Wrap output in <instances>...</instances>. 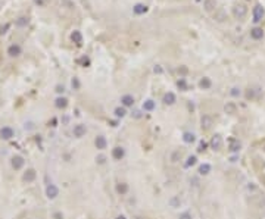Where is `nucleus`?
Listing matches in <instances>:
<instances>
[{"mask_svg":"<svg viewBox=\"0 0 265 219\" xmlns=\"http://www.w3.org/2000/svg\"><path fill=\"white\" fill-rule=\"evenodd\" d=\"M46 196L49 200H55L58 196H59V188L55 185V184H49L46 187Z\"/></svg>","mask_w":265,"mask_h":219,"instance_id":"obj_1","label":"nucleus"},{"mask_svg":"<svg viewBox=\"0 0 265 219\" xmlns=\"http://www.w3.org/2000/svg\"><path fill=\"white\" fill-rule=\"evenodd\" d=\"M72 134H74V137H75V138H83V137L87 134L86 125H83V124H77V125L74 126Z\"/></svg>","mask_w":265,"mask_h":219,"instance_id":"obj_2","label":"nucleus"},{"mask_svg":"<svg viewBox=\"0 0 265 219\" xmlns=\"http://www.w3.org/2000/svg\"><path fill=\"white\" fill-rule=\"evenodd\" d=\"M10 163H12V168L15 169V171H19V169H22V168H24V165H25V160H24V157H22V156H13L12 160H10Z\"/></svg>","mask_w":265,"mask_h":219,"instance_id":"obj_3","label":"nucleus"},{"mask_svg":"<svg viewBox=\"0 0 265 219\" xmlns=\"http://www.w3.org/2000/svg\"><path fill=\"white\" fill-rule=\"evenodd\" d=\"M94 146L97 150H105L108 147V140H106L105 135H97L96 140H94Z\"/></svg>","mask_w":265,"mask_h":219,"instance_id":"obj_4","label":"nucleus"},{"mask_svg":"<svg viewBox=\"0 0 265 219\" xmlns=\"http://www.w3.org/2000/svg\"><path fill=\"white\" fill-rule=\"evenodd\" d=\"M233 14H234V16H236V18L242 19V18H245V16H246V14H247V9H246L245 5H237V6L233 9Z\"/></svg>","mask_w":265,"mask_h":219,"instance_id":"obj_5","label":"nucleus"},{"mask_svg":"<svg viewBox=\"0 0 265 219\" xmlns=\"http://www.w3.org/2000/svg\"><path fill=\"white\" fill-rule=\"evenodd\" d=\"M15 135V131H13L10 126H3L2 129H0V137L3 140H10Z\"/></svg>","mask_w":265,"mask_h":219,"instance_id":"obj_6","label":"nucleus"},{"mask_svg":"<svg viewBox=\"0 0 265 219\" xmlns=\"http://www.w3.org/2000/svg\"><path fill=\"white\" fill-rule=\"evenodd\" d=\"M124 156H125V150H124V147L116 146L112 150V157L115 160H122L124 159Z\"/></svg>","mask_w":265,"mask_h":219,"instance_id":"obj_7","label":"nucleus"},{"mask_svg":"<svg viewBox=\"0 0 265 219\" xmlns=\"http://www.w3.org/2000/svg\"><path fill=\"white\" fill-rule=\"evenodd\" d=\"M221 146H222V138H221V135H219V134H215V135L212 137V140H211V147L214 149V150H219Z\"/></svg>","mask_w":265,"mask_h":219,"instance_id":"obj_8","label":"nucleus"},{"mask_svg":"<svg viewBox=\"0 0 265 219\" xmlns=\"http://www.w3.org/2000/svg\"><path fill=\"white\" fill-rule=\"evenodd\" d=\"M35 178H37V173H35L34 169H26L24 172V177H22V179L25 182H33V181H35Z\"/></svg>","mask_w":265,"mask_h":219,"instance_id":"obj_9","label":"nucleus"},{"mask_svg":"<svg viewBox=\"0 0 265 219\" xmlns=\"http://www.w3.org/2000/svg\"><path fill=\"white\" fill-rule=\"evenodd\" d=\"M262 16H264V9H262L261 5H256V6L253 7V21L259 22V21L262 19Z\"/></svg>","mask_w":265,"mask_h":219,"instance_id":"obj_10","label":"nucleus"},{"mask_svg":"<svg viewBox=\"0 0 265 219\" xmlns=\"http://www.w3.org/2000/svg\"><path fill=\"white\" fill-rule=\"evenodd\" d=\"M200 124H202V128H203V129H209V128L214 125V119H212L209 115H203L202 119H200Z\"/></svg>","mask_w":265,"mask_h":219,"instance_id":"obj_11","label":"nucleus"},{"mask_svg":"<svg viewBox=\"0 0 265 219\" xmlns=\"http://www.w3.org/2000/svg\"><path fill=\"white\" fill-rule=\"evenodd\" d=\"M121 103H122L124 107H131L134 105V97H132L131 94H124L121 97Z\"/></svg>","mask_w":265,"mask_h":219,"instance_id":"obj_12","label":"nucleus"},{"mask_svg":"<svg viewBox=\"0 0 265 219\" xmlns=\"http://www.w3.org/2000/svg\"><path fill=\"white\" fill-rule=\"evenodd\" d=\"M228 149H230V152L237 153V152H240V149H242V143L236 138H230V146H228Z\"/></svg>","mask_w":265,"mask_h":219,"instance_id":"obj_13","label":"nucleus"},{"mask_svg":"<svg viewBox=\"0 0 265 219\" xmlns=\"http://www.w3.org/2000/svg\"><path fill=\"white\" fill-rule=\"evenodd\" d=\"M175 102H177V97H175V94L171 93V91H168V93L164 96V103H165V105H168V106L174 105Z\"/></svg>","mask_w":265,"mask_h":219,"instance_id":"obj_14","label":"nucleus"},{"mask_svg":"<svg viewBox=\"0 0 265 219\" xmlns=\"http://www.w3.org/2000/svg\"><path fill=\"white\" fill-rule=\"evenodd\" d=\"M7 54H9V56H12V58L19 56L21 54V47L18 46V44H12V46H9V49H7Z\"/></svg>","mask_w":265,"mask_h":219,"instance_id":"obj_15","label":"nucleus"},{"mask_svg":"<svg viewBox=\"0 0 265 219\" xmlns=\"http://www.w3.org/2000/svg\"><path fill=\"white\" fill-rule=\"evenodd\" d=\"M251 37L253 38V40H261L262 37H264V30L262 28H253L251 31Z\"/></svg>","mask_w":265,"mask_h":219,"instance_id":"obj_16","label":"nucleus"},{"mask_svg":"<svg viewBox=\"0 0 265 219\" xmlns=\"http://www.w3.org/2000/svg\"><path fill=\"white\" fill-rule=\"evenodd\" d=\"M155 107H156V105H155V102H153L152 99L145 100V103H143V110H146V112H153Z\"/></svg>","mask_w":265,"mask_h":219,"instance_id":"obj_17","label":"nucleus"},{"mask_svg":"<svg viewBox=\"0 0 265 219\" xmlns=\"http://www.w3.org/2000/svg\"><path fill=\"white\" fill-rule=\"evenodd\" d=\"M199 87L200 88H203V90H209L212 87V81L208 78V77H203L202 80L199 81Z\"/></svg>","mask_w":265,"mask_h":219,"instance_id":"obj_18","label":"nucleus"},{"mask_svg":"<svg viewBox=\"0 0 265 219\" xmlns=\"http://www.w3.org/2000/svg\"><path fill=\"white\" fill-rule=\"evenodd\" d=\"M55 106L58 107V109H65L68 106V99L66 97H58V99L55 100Z\"/></svg>","mask_w":265,"mask_h":219,"instance_id":"obj_19","label":"nucleus"},{"mask_svg":"<svg viewBox=\"0 0 265 219\" xmlns=\"http://www.w3.org/2000/svg\"><path fill=\"white\" fill-rule=\"evenodd\" d=\"M194 140H196V135L193 133H184L183 134V141H184L186 144H192V143H194Z\"/></svg>","mask_w":265,"mask_h":219,"instance_id":"obj_20","label":"nucleus"},{"mask_svg":"<svg viewBox=\"0 0 265 219\" xmlns=\"http://www.w3.org/2000/svg\"><path fill=\"white\" fill-rule=\"evenodd\" d=\"M116 193L121 194V196L127 194L128 193V184H125V182H118L116 184Z\"/></svg>","mask_w":265,"mask_h":219,"instance_id":"obj_21","label":"nucleus"},{"mask_svg":"<svg viewBox=\"0 0 265 219\" xmlns=\"http://www.w3.org/2000/svg\"><path fill=\"white\" fill-rule=\"evenodd\" d=\"M132 10H134V14H137V15H143L147 12V6L146 5H141V3H137L136 6L132 7Z\"/></svg>","mask_w":265,"mask_h":219,"instance_id":"obj_22","label":"nucleus"},{"mask_svg":"<svg viewBox=\"0 0 265 219\" xmlns=\"http://www.w3.org/2000/svg\"><path fill=\"white\" fill-rule=\"evenodd\" d=\"M71 38H72V41L75 43V44H78V46L83 44V35H81L80 31H74V33L71 34Z\"/></svg>","mask_w":265,"mask_h":219,"instance_id":"obj_23","label":"nucleus"},{"mask_svg":"<svg viewBox=\"0 0 265 219\" xmlns=\"http://www.w3.org/2000/svg\"><path fill=\"white\" fill-rule=\"evenodd\" d=\"M211 165L209 163H202V165L199 166V173L200 175H208V173L211 172Z\"/></svg>","mask_w":265,"mask_h":219,"instance_id":"obj_24","label":"nucleus"},{"mask_svg":"<svg viewBox=\"0 0 265 219\" xmlns=\"http://www.w3.org/2000/svg\"><path fill=\"white\" fill-rule=\"evenodd\" d=\"M196 163H198L196 154H190V156L187 157V160H186V168H192V166H194Z\"/></svg>","mask_w":265,"mask_h":219,"instance_id":"obj_25","label":"nucleus"},{"mask_svg":"<svg viewBox=\"0 0 265 219\" xmlns=\"http://www.w3.org/2000/svg\"><path fill=\"white\" fill-rule=\"evenodd\" d=\"M168 203H169V206H171V207L177 209V207H180V205H181V200H180V197L174 196V197H171V199L168 200Z\"/></svg>","mask_w":265,"mask_h":219,"instance_id":"obj_26","label":"nucleus"},{"mask_svg":"<svg viewBox=\"0 0 265 219\" xmlns=\"http://www.w3.org/2000/svg\"><path fill=\"white\" fill-rule=\"evenodd\" d=\"M113 113H115V116L116 118H124L127 115V110H125V107L122 106V107H116L115 110H113Z\"/></svg>","mask_w":265,"mask_h":219,"instance_id":"obj_27","label":"nucleus"},{"mask_svg":"<svg viewBox=\"0 0 265 219\" xmlns=\"http://www.w3.org/2000/svg\"><path fill=\"white\" fill-rule=\"evenodd\" d=\"M215 7H217V2H215V0H206L205 2V9L208 10V12L214 10Z\"/></svg>","mask_w":265,"mask_h":219,"instance_id":"obj_28","label":"nucleus"},{"mask_svg":"<svg viewBox=\"0 0 265 219\" xmlns=\"http://www.w3.org/2000/svg\"><path fill=\"white\" fill-rule=\"evenodd\" d=\"M224 110L227 113L233 115V113H236V105H234V103H227V105L224 106Z\"/></svg>","mask_w":265,"mask_h":219,"instance_id":"obj_29","label":"nucleus"},{"mask_svg":"<svg viewBox=\"0 0 265 219\" xmlns=\"http://www.w3.org/2000/svg\"><path fill=\"white\" fill-rule=\"evenodd\" d=\"M177 87H178L181 91H187V88H189V87H187V82H186L184 78H180V80L177 81Z\"/></svg>","mask_w":265,"mask_h":219,"instance_id":"obj_30","label":"nucleus"},{"mask_svg":"<svg viewBox=\"0 0 265 219\" xmlns=\"http://www.w3.org/2000/svg\"><path fill=\"white\" fill-rule=\"evenodd\" d=\"M206 147H208V143H206V141H203V140H200V141H199V146H198V152L199 153L205 152Z\"/></svg>","mask_w":265,"mask_h":219,"instance_id":"obj_31","label":"nucleus"},{"mask_svg":"<svg viewBox=\"0 0 265 219\" xmlns=\"http://www.w3.org/2000/svg\"><path fill=\"white\" fill-rule=\"evenodd\" d=\"M26 24H28V18H24V16L16 21V25H19V27H25Z\"/></svg>","mask_w":265,"mask_h":219,"instance_id":"obj_32","label":"nucleus"},{"mask_svg":"<svg viewBox=\"0 0 265 219\" xmlns=\"http://www.w3.org/2000/svg\"><path fill=\"white\" fill-rule=\"evenodd\" d=\"M230 93H231V96H233V97H238V96H240V93H242V91H240V88H238V87H233V88H231V91H230Z\"/></svg>","mask_w":265,"mask_h":219,"instance_id":"obj_33","label":"nucleus"},{"mask_svg":"<svg viewBox=\"0 0 265 219\" xmlns=\"http://www.w3.org/2000/svg\"><path fill=\"white\" fill-rule=\"evenodd\" d=\"M178 219H193V216L190 212H183V213H180Z\"/></svg>","mask_w":265,"mask_h":219,"instance_id":"obj_34","label":"nucleus"},{"mask_svg":"<svg viewBox=\"0 0 265 219\" xmlns=\"http://www.w3.org/2000/svg\"><path fill=\"white\" fill-rule=\"evenodd\" d=\"M96 160H97V163H99V165H103V163H105V160H106V157L103 156V154H100V156L96 157Z\"/></svg>","mask_w":265,"mask_h":219,"instance_id":"obj_35","label":"nucleus"},{"mask_svg":"<svg viewBox=\"0 0 265 219\" xmlns=\"http://www.w3.org/2000/svg\"><path fill=\"white\" fill-rule=\"evenodd\" d=\"M178 157H181V153H180V152H175L174 154H172L171 159H172V162H177V159H178Z\"/></svg>","mask_w":265,"mask_h":219,"instance_id":"obj_36","label":"nucleus"},{"mask_svg":"<svg viewBox=\"0 0 265 219\" xmlns=\"http://www.w3.org/2000/svg\"><path fill=\"white\" fill-rule=\"evenodd\" d=\"M132 116H134L136 119H140V118H141V112H140V110H134V112H132Z\"/></svg>","mask_w":265,"mask_h":219,"instance_id":"obj_37","label":"nucleus"},{"mask_svg":"<svg viewBox=\"0 0 265 219\" xmlns=\"http://www.w3.org/2000/svg\"><path fill=\"white\" fill-rule=\"evenodd\" d=\"M56 91H58V93H63V91H65V88H63V86H62V87L58 86V87H56Z\"/></svg>","mask_w":265,"mask_h":219,"instance_id":"obj_38","label":"nucleus"},{"mask_svg":"<svg viewBox=\"0 0 265 219\" xmlns=\"http://www.w3.org/2000/svg\"><path fill=\"white\" fill-rule=\"evenodd\" d=\"M78 86H80V84H78V80H77V78H74V80H72V87L78 88Z\"/></svg>","mask_w":265,"mask_h":219,"instance_id":"obj_39","label":"nucleus"},{"mask_svg":"<svg viewBox=\"0 0 265 219\" xmlns=\"http://www.w3.org/2000/svg\"><path fill=\"white\" fill-rule=\"evenodd\" d=\"M62 218H63V216H62V213H59V212L55 213V219H62Z\"/></svg>","mask_w":265,"mask_h":219,"instance_id":"obj_40","label":"nucleus"},{"mask_svg":"<svg viewBox=\"0 0 265 219\" xmlns=\"http://www.w3.org/2000/svg\"><path fill=\"white\" fill-rule=\"evenodd\" d=\"M7 28H9V24H7V25H5V28H2V31H0V34H5L6 33V30Z\"/></svg>","mask_w":265,"mask_h":219,"instance_id":"obj_41","label":"nucleus"},{"mask_svg":"<svg viewBox=\"0 0 265 219\" xmlns=\"http://www.w3.org/2000/svg\"><path fill=\"white\" fill-rule=\"evenodd\" d=\"M155 72L161 74V72H162V69H161V68H159V66H156V68H155Z\"/></svg>","mask_w":265,"mask_h":219,"instance_id":"obj_42","label":"nucleus"},{"mask_svg":"<svg viewBox=\"0 0 265 219\" xmlns=\"http://www.w3.org/2000/svg\"><path fill=\"white\" fill-rule=\"evenodd\" d=\"M115 219H127V218H125V216H124V215H118V216H116V218H115Z\"/></svg>","mask_w":265,"mask_h":219,"instance_id":"obj_43","label":"nucleus"}]
</instances>
